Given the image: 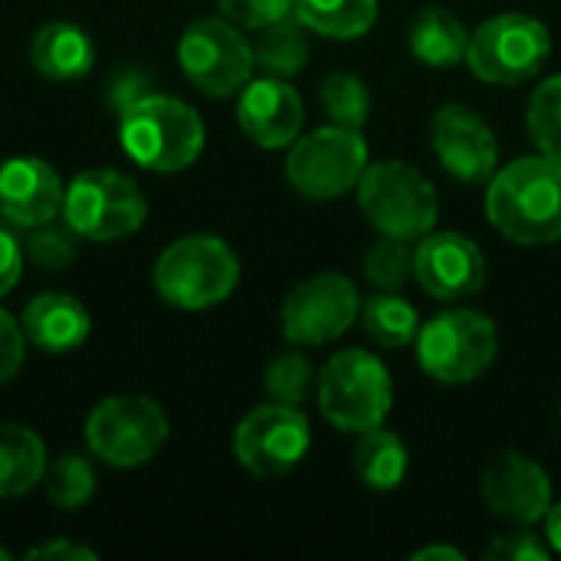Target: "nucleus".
I'll use <instances>...</instances> for the list:
<instances>
[{"instance_id": "f257e3e1", "label": "nucleus", "mask_w": 561, "mask_h": 561, "mask_svg": "<svg viewBox=\"0 0 561 561\" xmlns=\"http://www.w3.org/2000/svg\"><path fill=\"white\" fill-rule=\"evenodd\" d=\"M486 217L519 247L561 240V161L526 154L500 168L486 184Z\"/></svg>"}, {"instance_id": "f03ea898", "label": "nucleus", "mask_w": 561, "mask_h": 561, "mask_svg": "<svg viewBox=\"0 0 561 561\" xmlns=\"http://www.w3.org/2000/svg\"><path fill=\"white\" fill-rule=\"evenodd\" d=\"M204 138L201 115L187 102L161 92L131 99L118 118L122 151L138 168L158 174H178L191 168L204 151Z\"/></svg>"}, {"instance_id": "7ed1b4c3", "label": "nucleus", "mask_w": 561, "mask_h": 561, "mask_svg": "<svg viewBox=\"0 0 561 561\" xmlns=\"http://www.w3.org/2000/svg\"><path fill=\"white\" fill-rule=\"evenodd\" d=\"M151 283L158 296L174 309H214L237 289L240 260L220 237L191 233L161 250L151 270Z\"/></svg>"}, {"instance_id": "20e7f679", "label": "nucleus", "mask_w": 561, "mask_h": 561, "mask_svg": "<svg viewBox=\"0 0 561 561\" xmlns=\"http://www.w3.org/2000/svg\"><path fill=\"white\" fill-rule=\"evenodd\" d=\"M394 404V385L385 362L365 348L335 352L319 371V411L342 434L381 427Z\"/></svg>"}, {"instance_id": "39448f33", "label": "nucleus", "mask_w": 561, "mask_h": 561, "mask_svg": "<svg viewBox=\"0 0 561 561\" xmlns=\"http://www.w3.org/2000/svg\"><path fill=\"white\" fill-rule=\"evenodd\" d=\"M355 191L365 220L381 237L414 243L427 237L440 217V201L431 178L404 161L368 164Z\"/></svg>"}, {"instance_id": "423d86ee", "label": "nucleus", "mask_w": 561, "mask_h": 561, "mask_svg": "<svg viewBox=\"0 0 561 561\" xmlns=\"http://www.w3.org/2000/svg\"><path fill=\"white\" fill-rule=\"evenodd\" d=\"M148 217V201L135 178L115 168H89L76 174L62 197V220L95 243L131 237Z\"/></svg>"}, {"instance_id": "0eeeda50", "label": "nucleus", "mask_w": 561, "mask_h": 561, "mask_svg": "<svg viewBox=\"0 0 561 561\" xmlns=\"http://www.w3.org/2000/svg\"><path fill=\"white\" fill-rule=\"evenodd\" d=\"M417 362L440 385H470L496 362L500 335L477 309H447L417 332Z\"/></svg>"}, {"instance_id": "6e6552de", "label": "nucleus", "mask_w": 561, "mask_h": 561, "mask_svg": "<svg viewBox=\"0 0 561 561\" xmlns=\"http://www.w3.org/2000/svg\"><path fill=\"white\" fill-rule=\"evenodd\" d=\"M552 56L549 26L529 13H496L470 33L467 66L490 85H519L542 72Z\"/></svg>"}, {"instance_id": "1a4fd4ad", "label": "nucleus", "mask_w": 561, "mask_h": 561, "mask_svg": "<svg viewBox=\"0 0 561 561\" xmlns=\"http://www.w3.org/2000/svg\"><path fill=\"white\" fill-rule=\"evenodd\" d=\"M168 414L145 394H112L85 417L89 454L115 470L148 463L168 440Z\"/></svg>"}, {"instance_id": "9d476101", "label": "nucleus", "mask_w": 561, "mask_h": 561, "mask_svg": "<svg viewBox=\"0 0 561 561\" xmlns=\"http://www.w3.org/2000/svg\"><path fill=\"white\" fill-rule=\"evenodd\" d=\"M368 168V145L358 128L325 125L299 135L286 154L289 184L309 201H335L358 187Z\"/></svg>"}, {"instance_id": "9b49d317", "label": "nucleus", "mask_w": 561, "mask_h": 561, "mask_svg": "<svg viewBox=\"0 0 561 561\" xmlns=\"http://www.w3.org/2000/svg\"><path fill=\"white\" fill-rule=\"evenodd\" d=\"M178 62L187 82L210 99L237 95L256 69L253 43L224 16L194 20L178 39Z\"/></svg>"}, {"instance_id": "f8f14e48", "label": "nucleus", "mask_w": 561, "mask_h": 561, "mask_svg": "<svg viewBox=\"0 0 561 561\" xmlns=\"http://www.w3.org/2000/svg\"><path fill=\"white\" fill-rule=\"evenodd\" d=\"M362 312L358 289L342 273H316L302 279L279 309L283 339L302 348H319L342 339Z\"/></svg>"}, {"instance_id": "ddd939ff", "label": "nucleus", "mask_w": 561, "mask_h": 561, "mask_svg": "<svg viewBox=\"0 0 561 561\" xmlns=\"http://www.w3.org/2000/svg\"><path fill=\"white\" fill-rule=\"evenodd\" d=\"M312 431L299 408L293 404H260L233 431V457L253 477H283L302 463L309 454Z\"/></svg>"}, {"instance_id": "4468645a", "label": "nucleus", "mask_w": 561, "mask_h": 561, "mask_svg": "<svg viewBox=\"0 0 561 561\" xmlns=\"http://www.w3.org/2000/svg\"><path fill=\"white\" fill-rule=\"evenodd\" d=\"M431 145L447 174L463 184H490L500 171V141L480 112L444 105L431 122Z\"/></svg>"}, {"instance_id": "2eb2a0df", "label": "nucleus", "mask_w": 561, "mask_h": 561, "mask_svg": "<svg viewBox=\"0 0 561 561\" xmlns=\"http://www.w3.org/2000/svg\"><path fill=\"white\" fill-rule=\"evenodd\" d=\"M414 279L440 302L473 299L486 286V256L463 233H427L414 247Z\"/></svg>"}, {"instance_id": "dca6fc26", "label": "nucleus", "mask_w": 561, "mask_h": 561, "mask_svg": "<svg viewBox=\"0 0 561 561\" xmlns=\"http://www.w3.org/2000/svg\"><path fill=\"white\" fill-rule=\"evenodd\" d=\"M480 493L493 516L513 526H536L552 506L549 473L526 454H496L480 473Z\"/></svg>"}, {"instance_id": "f3484780", "label": "nucleus", "mask_w": 561, "mask_h": 561, "mask_svg": "<svg viewBox=\"0 0 561 561\" xmlns=\"http://www.w3.org/2000/svg\"><path fill=\"white\" fill-rule=\"evenodd\" d=\"M306 122V108L299 92L276 76H263V79H250L240 92H237V125L240 131L266 148H289Z\"/></svg>"}, {"instance_id": "a211bd4d", "label": "nucleus", "mask_w": 561, "mask_h": 561, "mask_svg": "<svg viewBox=\"0 0 561 561\" xmlns=\"http://www.w3.org/2000/svg\"><path fill=\"white\" fill-rule=\"evenodd\" d=\"M66 187L56 168L43 158L20 154L0 164V214L13 227L33 230L62 214Z\"/></svg>"}, {"instance_id": "6ab92c4d", "label": "nucleus", "mask_w": 561, "mask_h": 561, "mask_svg": "<svg viewBox=\"0 0 561 561\" xmlns=\"http://www.w3.org/2000/svg\"><path fill=\"white\" fill-rule=\"evenodd\" d=\"M20 325H23L26 342L36 345L39 352L66 355V352H76L89 339L92 319L85 306L69 293H39L26 302Z\"/></svg>"}, {"instance_id": "aec40b11", "label": "nucleus", "mask_w": 561, "mask_h": 561, "mask_svg": "<svg viewBox=\"0 0 561 561\" xmlns=\"http://www.w3.org/2000/svg\"><path fill=\"white\" fill-rule=\"evenodd\" d=\"M30 59L39 76L53 82H72L92 72L95 66V43L92 36L66 20H53L36 30L30 43Z\"/></svg>"}, {"instance_id": "412c9836", "label": "nucleus", "mask_w": 561, "mask_h": 561, "mask_svg": "<svg viewBox=\"0 0 561 561\" xmlns=\"http://www.w3.org/2000/svg\"><path fill=\"white\" fill-rule=\"evenodd\" d=\"M408 46L417 62L431 69H450L467 59L470 33L467 26L444 7H424L408 26Z\"/></svg>"}, {"instance_id": "4be33fe9", "label": "nucleus", "mask_w": 561, "mask_h": 561, "mask_svg": "<svg viewBox=\"0 0 561 561\" xmlns=\"http://www.w3.org/2000/svg\"><path fill=\"white\" fill-rule=\"evenodd\" d=\"M46 447L23 424H0V500H13L43 483Z\"/></svg>"}, {"instance_id": "5701e85b", "label": "nucleus", "mask_w": 561, "mask_h": 561, "mask_svg": "<svg viewBox=\"0 0 561 561\" xmlns=\"http://www.w3.org/2000/svg\"><path fill=\"white\" fill-rule=\"evenodd\" d=\"M355 473L375 493H391L408 477V447L394 431L371 427L358 434L355 447Z\"/></svg>"}, {"instance_id": "b1692460", "label": "nucleus", "mask_w": 561, "mask_h": 561, "mask_svg": "<svg viewBox=\"0 0 561 561\" xmlns=\"http://www.w3.org/2000/svg\"><path fill=\"white\" fill-rule=\"evenodd\" d=\"M296 20L329 39H358L378 20V0H293Z\"/></svg>"}, {"instance_id": "393cba45", "label": "nucleus", "mask_w": 561, "mask_h": 561, "mask_svg": "<svg viewBox=\"0 0 561 561\" xmlns=\"http://www.w3.org/2000/svg\"><path fill=\"white\" fill-rule=\"evenodd\" d=\"M306 59H309V39H306V26L296 20V13L256 30L253 62L263 69V76L289 79L306 66Z\"/></svg>"}, {"instance_id": "a878e982", "label": "nucleus", "mask_w": 561, "mask_h": 561, "mask_svg": "<svg viewBox=\"0 0 561 561\" xmlns=\"http://www.w3.org/2000/svg\"><path fill=\"white\" fill-rule=\"evenodd\" d=\"M362 322L371 342H378L381 348H404L417 342V332H421L417 309L398 293H375L362 306Z\"/></svg>"}, {"instance_id": "bb28decb", "label": "nucleus", "mask_w": 561, "mask_h": 561, "mask_svg": "<svg viewBox=\"0 0 561 561\" xmlns=\"http://www.w3.org/2000/svg\"><path fill=\"white\" fill-rule=\"evenodd\" d=\"M95 483H99L95 467L82 454H59L53 463H46V473H43L46 500L62 513L82 510L95 496Z\"/></svg>"}, {"instance_id": "cd10ccee", "label": "nucleus", "mask_w": 561, "mask_h": 561, "mask_svg": "<svg viewBox=\"0 0 561 561\" xmlns=\"http://www.w3.org/2000/svg\"><path fill=\"white\" fill-rule=\"evenodd\" d=\"M319 102L332 125L342 128H365L368 112H371V92L355 72H329L319 89Z\"/></svg>"}, {"instance_id": "c85d7f7f", "label": "nucleus", "mask_w": 561, "mask_h": 561, "mask_svg": "<svg viewBox=\"0 0 561 561\" xmlns=\"http://www.w3.org/2000/svg\"><path fill=\"white\" fill-rule=\"evenodd\" d=\"M526 128H529V138L536 141L539 154L561 161V76L546 79L529 95Z\"/></svg>"}, {"instance_id": "c756f323", "label": "nucleus", "mask_w": 561, "mask_h": 561, "mask_svg": "<svg viewBox=\"0 0 561 561\" xmlns=\"http://www.w3.org/2000/svg\"><path fill=\"white\" fill-rule=\"evenodd\" d=\"M414 276V247L408 240L381 237L365 253V279L378 293H398Z\"/></svg>"}, {"instance_id": "7c9ffc66", "label": "nucleus", "mask_w": 561, "mask_h": 561, "mask_svg": "<svg viewBox=\"0 0 561 561\" xmlns=\"http://www.w3.org/2000/svg\"><path fill=\"white\" fill-rule=\"evenodd\" d=\"M263 385H266L270 401L299 408V404L312 394V388L319 385V375H316V368L309 365L306 355H299V352H283V355H276V358L266 365Z\"/></svg>"}, {"instance_id": "2f4dec72", "label": "nucleus", "mask_w": 561, "mask_h": 561, "mask_svg": "<svg viewBox=\"0 0 561 561\" xmlns=\"http://www.w3.org/2000/svg\"><path fill=\"white\" fill-rule=\"evenodd\" d=\"M76 230L69 224H39L30 230V240H26V253L36 266L43 270H66L72 260H76Z\"/></svg>"}, {"instance_id": "473e14b6", "label": "nucleus", "mask_w": 561, "mask_h": 561, "mask_svg": "<svg viewBox=\"0 0 561 561\" xmlns=\"http://www.w3.org/2000/svg\"><path fill=\"white\" fill-rule=\"evenodd\" d=\"M224 20L237 23L240 30H260L293 13V0H217Z\"/></svg>"}, {"instance_id": "72a5a7b5", "label": "nucleus", "mask_w": 561, "mask_h": 561, "mask_svg": "<svg viewBox=\"0 0 561 561\" xmlns=\"http://www.w3.org/2000/svg\"><path fill=\"white\" fill-rule=\"evenodd\" d=\"M486 559L493 561H549L552 549L546 542V536H536L529 526H516L513 533H500L490 549Z\"/></svg>"}, {"instance_id": "f704fd0d", "label": "nucleus", "mask_w": 561, "mask_h": 561, "mask_svg": "<svg viewBox=\"0 0 561 561\" xmlns=\"http://www.w3.org/2000/svg\"><path fill=\"white\" fill-rule=\"evenodd\" d=\"M26 348V335H23V325L0 309V388L16 378L20 365H23V352Z\"/></svg>"}, {"instance_id": "c9c22d12", "label": "nucleus", "mask_w": 561, "mask_h": 561, "mask_svg": "<svg viewBox=\"0 0 561 561\" xmlns=\"http://www.w3.org/2000/svg\"><path fill=\"white\" fill-rule=\"evenodd\" d=\"M20 270H23V247L10 230L0 227V296H7L16 286Z\"/></svg>"}, {"instance_id": "e433bc0d", "label": "nucleus", "mask_w": 561, "mask_h": 561, "mask_svg": "<svg viewBox=\"0 0 561 561\" xmlns=\"http://www.w3.org/2000/svg\"><path fill=\"white\" fill-rule=\"evenodd\" d=\"M30 559H49V561L85 559V561H92L95 559V552H92V549H85V546H79V542H69V539H53V542H43V546L30 549Z\"/></svg>"}, {"instance_id": "4c0bfd02", "label": "nucleus", "mask_w": 561, "mask_h": 561, "mask_svg": "<svg viewBox=\"0 0 561 561\" xmlns=\"http://www.w3.org/2000/svg\"><path fill=\"white\" fill-rule=\"evenodd\" d=\"M546 542L552 556H561V503H552L546 513Z\"/></svg>"}, {"instance_id": "58836bf2", "label": "nucleus", "mask_w": 561, "mask_h": 561, "mask_svg": "<svg viewBox=\"0 0 561 561\" xmlns=\"http://www.w3.org/2000/svg\"><path fill=\"white\" fill-rule=\"evenodd\" d=\"M411 559H414V561H424V559L463 561V552H460V549H454V546H427V549H421V552H414Z\"/></svg>"}, {"instance_id": "ea45409f", "label": "nucleus", "mask_w": 561, "mask_h": 561, "mask_svg": "<svg viewBox=\"0 0 561 561\" xmlns=\"http://www.w3.org/2000/svg\"><path fill=\"white\" fill-rule=\"evenodd\" d=\"M0 559H10V552H7V549H0Z\"/></svg>"}]
</instances>
